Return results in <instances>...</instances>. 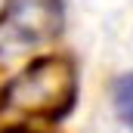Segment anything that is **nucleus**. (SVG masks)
Segmentation results:
<instances>
[{
  "label": "nucleus",
  "mask_w": 133,
  "mask_h": 133,
  "mask_svg": "<svg viewBox=\"0 0 133 133\" xmlns=\"http://www.w3.org/2000/svg\"><path fill=\"white\" fill-rule=\"evenodd\" d=\"M62 28L59 0H12L0 16V37L16 46H37Z\"/></svg>",
  "instance_id": "nucleus-2"
},
{
  "label": "nucleus",
  "mask_w": 133,
  "mask_h": 133,
  "mask_svg": "<svg viewBox=\"0 0 133 133\" xmlns=\"http://www.w3.org/2000/svg\"><path fill=\"white\" fill-rule=\"evenodd\" d=\"M77 99V71L62 56H46L25 68L3 90L0 108L12 115H37L59 121Z\"/></svg>",
  "instance_id": "nucleus-1"
},
{
  "label": "nucleus",
  "mask_w": 133,
  "mask_h": 133,
  "mask_svg": "<svg viewBox=\"0 0 133 133\" xmlns=\"http://www.w3.org/2000/svg\"><path fill=\"white\" fill-rule=\"evenodd\" d=\"M111 102H115V111L121 121H127L133 127V71L121 74L111 87Z\"/></svg>",
  "instance_id": "nucleus-3"
},
{
  "label": "nucleus",
  "mask_w": 133,
  "mask_h": 133,
  "mask_svg": "<svg viewBox=\"0 0 133 133\" xmlns=\"http://www.w3.org/2000/svg\"><path fill=\"white\" fill-rule=\"evenodd\" d=\"M9 133H25V130H9Z\"/></svg>",
  "instance_id": "nucleus-4"
}]
</instances>
